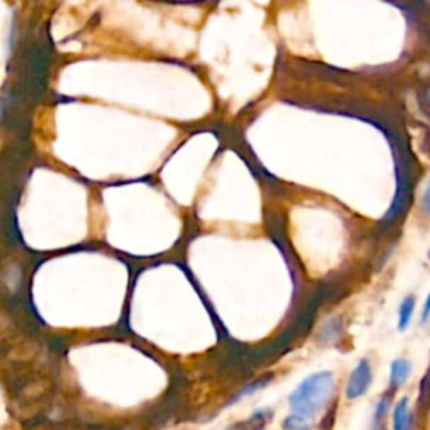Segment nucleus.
Returning <instances> with one entry per match:
<instances>
[{
    "label": "nucleus",
    "instance_id": "f257e3e1",
    "mask_svg": "<svg viewBox=\"0 0 430 430\" xmlns=\"http://www.w3.org/2000/svg\"><path fill=\"white\" fill-rule=\"evenodd\" d=\"M333 388H335V380L331 372L309 375L290 395L291 409L306 419L314 417L331 399Z\"/></svg>",
    "mask_w": 430,
    "mask_h": 430
},
{
    "label": "nucleus",
    "instance_id": "f03ea898",
    "mask_svg": "<svg viewBox=\"0 0 430 430\" xmlns=\"http://www.w3.org/2000/svg\"><path fill=\"white\" fill-rule=\"evenodd\" d=\"M373 382V372L370 367L368 360H360L358 365L350 373L348 382H346V399L356 400L368 392Z\"/></svg>",
    "mask_w": 430,
    "mask_h": 430
},
{
    "label": "nucleus",
    "instance_id": "7ed1b4c3",
    "mask_svg": "<svg viewBox=\"0 0 430 430\" xmlns=\"http://www.w3.org/2000/svg\"><path fill=\"white\" fill-rule=\"evenodd\" d=\"M409 397H402L392 409V430H410L412 414L409 407Z\"/></svg>",
    "mask_w": 430,
    "mask_h": 430
},
{
    "label": "nucleus",
    "instance_id": "20e7f679",
    "mask_svg": "<svg viewBox=\"0 0 430 430\" xmlns=\"http://www.w3.org/2000/svg\"><path fill=\"white\" fill-rule=\"evenodd\" d=\"M412 373V363L407 358H397L390 365V390L395 392L404 387Z\"/></svg>",
    "mask_w": 430,
    "mask_h": 430
},
{
    "label": "nucleus",
    "instance_id": "39448f33",
    "mask_svg": "<svg viewBox=\"0 0 430 430\" xmlns=\"http://www.w3.org/2000/svg\"><path fill=\"white\" fill-rule=\"evenodd\" d=\"M388 412H390V393H385V395L380 397L377 405H375L370 430H387Z\"/></svg>",
    "mask_w": 430,
    "mask_h": 430
},
{
    "label": "nucleus",
    "instance_id": "423d86ee",
    "mask_svg": "<svg viewBox=\"0 0 430 430\" xmlns=\"http://www.w3.org/2000/svg\"><path fill=\"white\" fill-rule=\"evenodd\" d=\"M415 306H417V299H415L414 294L402 299L399 311H397V328H399L400 331H407V329H409L412 318H414L415 313Z\"/></svg>",
    "mask_w": 430,
    "mask_h": 430
},
{
    "label": "nucleus",
    "instance_id": "0eeeda50",
    "mask_svg": "<svg viewBox=\"0 0 430 430\" xmlns=\"http://www.w3.org/2000/svg\"><path fill=\"white\" fill-rule=\"evenodd\" d=\"M272 420V410L260 409L255 410L253 415H249L244 422H239L241 430H263Z\"/></svg>",
    "mask_w": 430,
    "mask_h": 430
},
{
    "label": "nucleus",
    "instance_id": "6e6552de",
    "mask_svg": "<svg viewBox=\"0 0 430 430\" xmlns=\"http://www.w3.org/2000/svg\"><path fill=\"white\" fill-rule=\"evenodd\" d=\"M341 333H343L341 318H336L335 316V318L328 319V321L323 324L321 333H319V335H321V340L324 343H333V341H336L338 338L341 336Z\"/></svg>",
    "mask_w": 430,
    "mask_h": 430
},
{
    "label": "nucleus",
    "instance_id": "1a4fd4ad",
    "mask_svg": "<svg viewBox=\"0 0 430 430\" xmlns=\"http://www.w3.org/2000/svg\"><path fill=\"white\" fill-rule=\"evenodd\" d=\"M282 430H309V424L303 415L292 414L282 420Z\"/></svg>",
    "mask_w": 430,
    "mask_h": 430
},
{
    "label": "nucleus",
    "instance_id": "9d476101",
    "mask_svg": "<svg viewBox=\"0 0 430 430\" xmlns=\"http://www.w3.org/2000/svg\"><path fill=\"white\" fill-rule=\"evenodd\" d=\"M268 380H271V377H266V378H263V380H258V382H254V383H250L249 387H246V388H242V390L237 393V395L234 397V402L236 400H241V399H244V397H247V395H250V393H254L255 390H258V388H260V387H264L268 383Z\"/></svg>",
    "mask_w": 430,
    "mask_h": 430
},
{
    "label": "nucleus",
    "instance_id": "9b49d317",
    "mask_svg": "<svg viewBox=\"0 0 430 430\" xmlns=\"http://www.w3.org/2000/svg\"><path fill=\"white\" fill-rule=\"evenodd\" d=\"M430 319V291L427 297L424 299V304H422V311H420V323L422 324H427Z\"/></svg>",
    "mask_w": 430,
    "mask_h": 430
},
{
    "label": "nucleus",
    "instance_id": "f8f14e48",
    "mask_svg": "<svg viewBox=\"0 0 430 430\" xmlns=\"http://www.w3.org/2000/svg\"><path fill=\"white\" fill-rule=\"evenodd\" d=\"M420 204H422V210L427 215H430V184L427 185V189H425L422 200H420Z\"/></svg>",
    "mask_w": 430,
    "mask_h": 430
},
{
    "label": "nucleus",
    "instance_id": "ddd939ff",
    "mask_svg": "<svg viewBox=\"0 0 430 430\" xmlns=\"http://www.w3.org/2000/svg\"><path fill=\"white\" fill-rule=\"evenodd\" d=\"M227 430H241V429H239V425L236 424V425H232V427H228Z\"/></svg>",
    "mask_w": 430,
    "mask_h": 430
},
{
    "label": "nucleus",
    "instance_id": "4468645a",
    "mask_svg": "<svg viewBox=\"0 0 430 430\" xmlns=\"http://www.w3.org/2000/svg\"><path fill=\"white\" fill-rule=\"evenodd\" d=\"M429 260H430V249H429Z\"/></svg>",
    "mask_w": 430,
    "mask_h": 430
}]
</instances>
